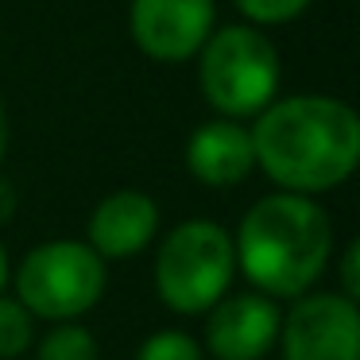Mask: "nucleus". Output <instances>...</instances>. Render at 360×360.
<instances>
[{"label": "nucleus", "instance_id": "obj_1", "mask_svg": "<svg viewBox=\"0 0 360 360\" xmlns=\"http://www.w3.org/2000/svg\"><path fill=\"white\" fill-rule=\"evenodd\" d=\"M248 132L256 167L290 194L314 198L333 190L360 163V117L337 97L302 94L271 101Z\"/></svg>", "mask_w": 360, "mask_h": 360}, {"label": "nucleus", "instance_id": "obj_2", "mask_svg": "<svg viewBox=\"0 0 360 360\" xmlns=\"http://www.w3.org/2000/svg\"><path fill=\"white\" fill-rule=\"evenodd\" d=\"M236 267L267 298H298L321 279L333 256L329 213L306 194H267L244 213L233 236Z\"/></svg>", "mask_w": 360, "mask_h": 360}, {"label": "nucleus", "instance_id": "obj_3", "mask_svg": "<svg viewBox=\"0 0 360 360\" xmlns=\"http://www.w3.org/2000/svg\"><path fill=\"white\" fill-rule=\"evenodd\" d=\"M236 275L233 233L217 221L190 217L163 236L155 252V290L167 310L205 314L229 295Z\"/></svg>", "mask_w": 360, "mask_h": 360}, {"label": "nucleus", "instance_id": "obj_4", "mask_svg": "<svg viewBox=\"0 0 360 360\" xmlns=\"http://www.w3.org/2000/svg\"><path fill=\"white\" fill-rule=\"evenodd\" d=\"M198 86L221 117H256L279 89V51L252 24L210 32L198 51Z\"/></svg>", "mask_w": 360, "mask_h": 360}, {"label": "nucleus", "instance_id": "obj_5", "mask_svg": "<svg viewBox=\"0 0 360 360\" xmlns=\"http://www.w3.org/2000/svg\"><path fill=\"white\" fill-rule=\"evenodd\" d=\"M109 287V267L82 240L35 244L16 267V298L32 318L74 321L101 302Z\"/></svg>", "mask_w": 360, "mask_h": 360}, {"label": "nucleus", "instance_id": "obj_6", "mask_svg": "<svg viewBox=\"0 0 360 360\" xmlns=\"http://www.w3.org/2000/svg\"><path fill=\"white\" fill-rule=\"evenodd\" d=\"M283 360H360V306L341 290L298 295L279 321Z\"/></svg>", "mask_w": 360, "mask_h": 360}, {"label": "nucleus", "instance_id": "obj_7", "mask_svg": "<svg viewBox=\"0 0 360 360\" xmlns=\"http://www.w3.org/2000/svg\"><path fill=\"white\" fill-rule=\"evenodd\" d=\"M128 32L155 63H186L213 32V0H132Z\"/></svg>", "mask_w": 360, "mask_h": 360}, {"label": "nucleus", "instance_id": "obj_8", "mask_svg": "<svg viewBox=\"0 0 360 360\" xmlns=\"http://www.w3.org/2000/svg\"><path fill=\"white\" fill-rule=\"evenodd\" d=\"M283 310L259 290H229L205 310V349L213 360H264L279 341Z\"/></svg>", "mask_w": 360, "mask_h": 360}, {"label": "nucleus", "instance_id": "obj_9", "mask_svg": "<svg viewBox=\"0 0 360 360\" xmlns=\"http://www.w3.org/2000/svg\"><path fill=\"white\" fill-rule=\"evenodd\" d=\"M159 205L143 190H117L101 198L89 217V248L101 259H132L155 240Z\"/></svg>", "mask_w": 360, "mask_h": 360}, {"label": "nucleus", "instance_id": "obj_10", "mask_svg": "<svg viewBox=\"0 0 360 360\" xmlns=\"http://www.w3.org/2000/svg\"><path fill=\"white\" fill-rule=\"evenodd\" d=\"M186 167L202 186H213V190L236 186L256 171L252 132L240 120H229V117L205 120L186 140Z\"/></svg>", "mask_w": 360, "mask_h": 360}, {"label": "nucleus", "instance_id": "obj_11", "mask_svg": "<svg viewBox=\"0 0 360 360\" xmlns=\"http://www.w3.org/2000/svg\"><path fill=\"white\" fill-rule=\"evenodd\" d=\"M35 360H101V345L78 321H55L35 349Z\"/></svg>", "mask_w": 360, "mask_h": 360}, {"label": "nucleus", "instance_id": "obj_12", "mask_svg": "<svg viewBox=\"0 0 360 360\" xmlns=\"http://www.w3.org/2000/svg\"><path fill=\"white\" fill-rule=\"evenodd\" d=\"M35 341V318L16 295L0 290V360H16Z\"/></svg>", "mask_w": 360, "mask_h": 360}, {"label": "nucleus", "instance_id": "obj_13", "mask_svg": "<svg viewBox=\"0 0 360 360\" xmlns=\"http://www.w3.org/2000/svg\"><path fill=\"white\" fill-rule=\"evenodd\" d=\"M136 360H205V349L182 329H159L136 349Z\"/></svg>", "mask_w": 360, "mask_h": 360}, {"label": "nucleus", "instance_id": "obj_14", "mask_svg": "<svg viewBox=\"0 0 360 360\" xmlns=\"http://www.w3.org/2000/svg\"><path fill=\"white\" fill-rule=\"evenodd\" d=\"M236 8L252 24H287L310 8V0H236Z\"/></svg>", "mask_w": 360, "mask_h": 360}, {"label": "nucleus", "instance_id": "obj_15", "mask_svg": "<svg viewBox=\"0 0 360 360\" xmlns=\"http://www.w3.org/2000/svg\"><path fill=\"white\" fill-rule=\"evenodd\" d=\"M341 295L356 302L360 298V244L352 240L345 248V259H341Z\"/></svg>", "mask_w": 360, "mask_h": 360}, {"label": "nucleus", "instance_id": "obj_16", "mask_svg": "<svg viewBox=\"0 0 360 360\" xmlns=\"http://www.w3.org/2000/svg\"><path fill=\"white\" fill-rule=\"evenodd\" d=\"M12 210H16V190H12V182L0 179V221H8Z\"/></svg>", "mask_w": 360, "mask_h": 360}, {"label": "nucleus", "instance_id": "obj_17", "mask_svg": "<svg viewBox=\"0 0 360 360\" xmlns=\"http://www.w3.org/2000/svg\"><path fill=\"white\" fill-rule=\"evenodd\" d=\"M4 151H8V112L0 105V163H4Z\"/></svg>", "mask_w": 360, "mask_h": 360}, {"label": "nucleus", "instance_id": "obj_18", "mask_svg": "<svg viewBox=\"0 0 360 360\" xmlns=\"http://www.w3.org/2000/svg\"><path fill=\"white\" fill-rule=\"evenodd\" d=\"M4 283H8V252L0 244V290H4Z\"/></svg>", "mask_w": 360, "mask_h": 360}]
</instances>
